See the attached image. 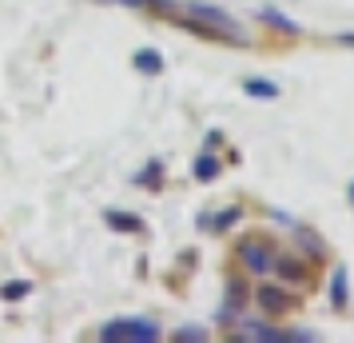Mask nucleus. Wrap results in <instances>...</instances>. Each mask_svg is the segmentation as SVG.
<instances>
[{
	"mask_svg": "<svg viewBox=\"0 0 354 343\" xmlns=\"http://www.w3.org/2000/svg\"><path fill=\"white\" fill-rule=\"evenodd\" d=\"M100 340L104 343H156L160 340V327L151 319H112V324L100 327Z\"/></svg>",
	"mask_w": 354,
	"mask_h": 343,
	"instance_id": "1",
	"label": "nucleus"
},
{
	"mask_svg": "<svg viewBox=\"0 0 354 343\" xmlns=\"http://www.w3.org/2000/svg\"><path fill=\"white\" fill-rule=\"evenodd\" d=\"M195 17H192V28L195 33H203V36H223V40H235V44H247V36L239 33V24L231 17H223L219 8H192Z\"/></svg>",
	"mask_w": 354,
	"mask_h": 343,
	"instance_id": "2",
	"label": "nucleus"
},
{
	"mask_svg": "<svg viewBox=\"0 0 354 343\" xmlns=\"http://www.w3.org/2000/svg\"><path fill=\"white\" fill-rule=\"evenodd\" d=\"M239 260H243V267H247L251 276H267V272H274L279 252H274L271 240H263V236H247V240H239Z\"/></svg>",
	"mask_w": 354,
	"mask_h": 343,
	"instance_id": "3",
	"label": "nucleus"
},
{
	"mask_svg": "<svg viewBox=\"0 0 354 343\" xmlns=\"http://www.w3.org/2000/svg\"><path fill=\"white\" fill-rule=\"evenodd\" d=\"M255 299H259L263 311H287L290 308V295L283 292V288H271V283H263V288L255 292Z\"/></svg>",
	"mask_w": 354,
	"mask_h": 343,
	"instance_id": "4",
	"label": "nucleus"
},
{
	"mask_svg": "<svg viewBox=\"0 0 354 343\" xmlns=\"http://www.w3.org/2000/svg\"><path fill=\"white\" fill-rule=\"evenodd\" d=\"M131 64H136V72H144V76H160L163 72V56L156 49H140L136 56H131Z\"/></svg>",
	"mask_w": 354,
	"mask_h": 343,
	"instance_id": "5",
	"label": "nucleus"
},
{
	"mask_svg": "<svg viewBox=\"0 0 354 343\" xmlns=\"http://www.w3.org/2000/svg\"><path fill=\"white\" fill-rule=\"evenodd\" d=\"M330 299H335V308H346V299H351V288H346V267H338L335 279H330Z\"/></svg>",
	"mask_w": 354,
	"mask_h": 343,
	"instance_id": "6",
	"label": "nucleus"
},
{
	"mask_svg": "<svg viewBox=\"0 0 354 343\" xmlns=\"http://www.w3.org/2000/svg\"><path fill=\"white\" fill-rule=\"evenodd\" d=\"M104 220H108L115 231H140V228H144V220H140V216H124V212H104Z\"/></svg>",
	"mask_w": 354,
	"mask_h": 343,
	"instance_id": "7",
	"label": "nucleus"
},
{
	"mask_svg": "<svg viewBox=\"0 0 354 343\" xmlns=\"http://www.w3.org/2000/svg\"><path fill=\"white\" fill-rule=\"evenodd\" d=\"M259 20H267V24H271V28H279V33L299 36V24H295V20H287V17H279L274 8H263V12H259Z\"/></svg>",
	"mask_w": 354,
	"mask_h": 343,
	"instance_id": "8",
	"label": "nucleus"
},
{
	"mask_svg": "<svg viewBox=\"0 0 354 343\" xmlns=\"http://www.w3.org/2000/svg\"><path fill=\"white\" fill-rule=\"evenodd\" d=\"M215 176H219V160H215V156H199V160H195V180L211 184Z\"/></svg>",
	"mask_w": 354,
	"mask_h": 343,
	"instance_id": "9",
	"label": "nucleus"
},
{
	"mask_svg": "<svg viewBox=\"0 0 354 343\" xmlns=\"http://www.w3.org/2000/svg\"><path fill=\"white\" fill-rule=\"evenodd\" d=\"M243 88H247V96H267V100L279 96V88H274L271 80H247Z\"/></svg>",
	"mask_w": 354,
	"mask_h": 343,
	"instance_id": "10",
	"label": "nucleus"
},
{
	"mask_svg": "<svg viewBox=\"0 0 354 343\" xmlns=\"http://www.w3.org/2000/svg\"><path fill=\"white\" fill-rule=\"evenodd\" d=\"M28 292H32V283H28V279H17V283H4V288H0L4 299H24Z\"/></svg>",
	"mask_w": 354,
	"mask_h": 343,
	"instance_id": "11",
	"label": "nucleus"
},
{
	"mask_svg": "<svg viewBox=\"0 0 354 343\" xmlns=\"http://www.w3.org/2000/svg\"><path fill=\"white\" fill-rule=\"evenodd\" d=\"M274 272H279L283 279H299L303 276V263L299 260H274Z\"/></svg>",
	"mask_w": 354,
	"mask_h": 343,
	"instance_id": "12",
	"label": "nucleus"
},
{
	"mask_svg": "<svg viewBox=\"0 0 354 343\" xmlns=\"http://www.w3.org/2000/svg\"><path fill=\"white\" fill-rule=\"evenodd\" d=\"M136 184H147V188H156V184H160V160H151V164H147L144 172L136 176Z\"/></svg>",
	"mask_w": 354,
	"mask_h": 343,
	"instance_id": "13",
	"label": "nucleus"
},
{
	"mask_svg": "<svg viewBox=\"0 0 354 343\" xmlns=\"http://www.w3.org/2000/svg\"><path fill=\"white\" fill-rule=\"evenodd\" d=\"M235 220H239V208H227V212H219L215 220H211V228H215V231H227Z\"/></svg>",
	"mask_w": 354,
	"mask_h": 343,
	"instance_id": "14",
	"label": "nucleus"
},
{
	"mask_svg": "<svg viewBox=\"0 0 354 343\" xmlns=\"http://www.w3.org/2000/svg\"><path fill=\"white\" fill-rule=\"evenodd\" d=\"M176 340H203V331L199 327H183V331H176Z\"/></svg>",
	"mask_w": 354,
	"mask_h": 343,
	"instance_id": "15",
	"label": "nucleus"
},
{
	"mask_svg": "<svg viewBox=\"0 0 354 343\" xmlns=\"http://www.w3.org/2000/svg\"><path fill=\"white\" fill-rule=\"evenodd\" d=\"M124 4H136V8H147V4H156V8H160L163 0H124Z\"/></svg>",
	"mask_w": 354,
	"mask_h": 343,
	"instance_id": "16",
	"label": "nucleus"
},
{
	"mask_svg": "<svg viewBox=\"0 0 354 343\" xmlns=\"http://www.w3.org/2000/svg\"><path fill=\"white\" fill-rule=\"evenodd\" d=\"M351 200H354V184H351Z\"/></svg>",
	"mask_w": 354,
	"mask_h": 343,
	"instance_id": "17",
	"label": "nucleus"
}]
</instances>
